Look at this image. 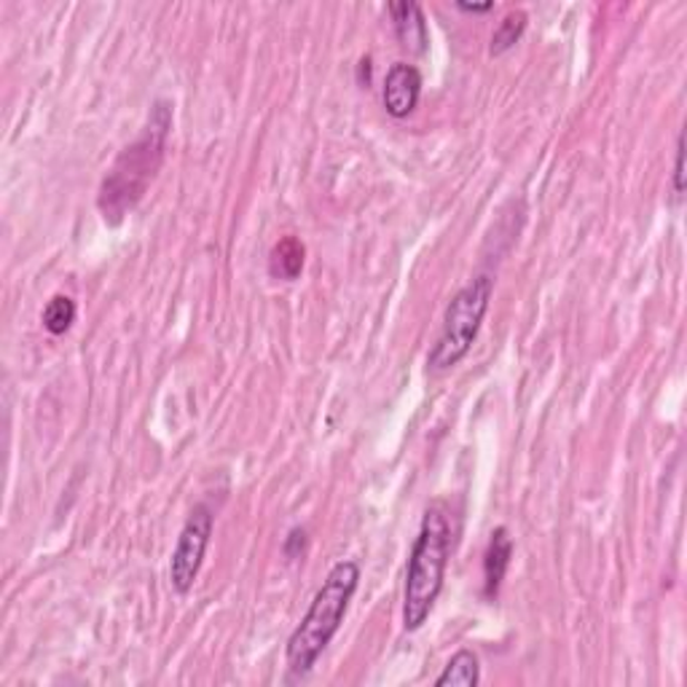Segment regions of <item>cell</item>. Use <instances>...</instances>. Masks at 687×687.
Returning <instances> with one entry per match:
<instances>
[{"mask_svg":"<svg viewBox=\"0 0 687 687\" xmlns=\"http://www.w3.org/2000/svg\"><path fill=\"white\" fill-rule=\"evenodd\" d=\"M169 129H173V105L167 100L154 102V110H150L143 135L137 137L133 146L121 150V156L114 161V167L105 175L100 186L97 207H100L108 226H119L140 205L150 180L156 178L161 161H165Z\"/></svg>","mask_w":687,"mask_h":687,"instance_id":"obj_1","label":"cell"},{"mask_svg":"<svg viewBox=\"0 0 687 687\" xmlns=\"http://www.w3.org/2000/svg\"><path fill=\"white\" fill-rule=\"evenodd\" d=\"M451 556V521L441 502L428 508L419 529L414 548H411L409 569H405L403 588V628L419 631L428 624L438 597H441L443 578H446Z\"/></svg>","mask_w":687,"mask_h":687,"instance_id":"obj_2","label":"cell"},{"mask_svg":"<svg viewBox=\"0 0 687 687\" xmlns=\"http://www.w3.org/2000/svg\"><path fill=\"white\" fill-rule=\"evenodd\" d=\"M360 586V565L357 561H338L331 569L328 578L323 580L320 591L314 593L310 610L304 620L296 626V631L287 639V669L298 677L312 671L317 658L323 656L325 647L336 637L338 628L344 624L346 607L355 597Z\"/></svg>","mask_w":687,"mask_h":687,"instance_id":"obj_3","label":"cell"},{"mask_svg":"<svg viewBox=\"0 0 687 687\" xmlns=\"http://www.w3.org/2000/svg\"><path fill=\"white\" fill-rule=\"evenodd\" d=\"M492 293L494 283L487 274L470 279L462 291H457V296L449 301L446 314H443V325L435 338V346L428 355L430 371L441 374V371L454 369L460 360L468 357L475 338H479L489 304H492Z\"/></svg>","mask_w":687,"mask_h":687,"instance_id":"obj_4","label":"cell"},{"mask_svg":"<svg viewBox=\"0 0 687 687\" xmlns=\"http://www.w3.org/2000/svg\"><path fill=\"white\" fill-rule=\"evenodd\" d=\"M215 516L207 506H196L180 529L178 546L169 561V583L178 593H188L199 578L202 561H205L209 538H213Z\"/></svg>","mask_w":687,"mask_h":687,"instance_id":"obj_5","label":"cell"},{"mask_svg":"<svg viewBox=\"0 0 687 687\" xmlns=\"http://www.w3.org/2000/svg\"><path fill=\"white\" fill-rule=\"evenodd\" d=\"M422 97V73L409 62H395L384 78L382 100L392 119H405L416 110Z\"/></svg>","mask_w":687,"mask_h":687,"instance_id":"obj_6","label":"cell"},{"mask_svg":"<svg viewBox=\"0 0 687 687\" xmlns=\"http://www.w3.org/2000/svg\"><path fill=\"white\" fill-rule=\"evenodd\" d=\"M387 11L403 49L409 51V55H424V51H428L430 36L422 6L414 3V0H403V3H390Z\"/></svg>","mask_w":687,"mask_h":687,"instance_id":"obj_7","label":"cell"},{"mask_svg":"<svg viewBox=\"0 0 687 687\" xmlns=\"http://www.w3.org/2000/svg\"><path fill=\"white\" fill-rule=\"evenodd\" d=\"M510 559H513V538L508 527H497L489 538L487 553H483V597L494 599L506 580Z\"/></svg>","mask_w":687,"mask_h":687,"instance_id":"obj_8","label":"cell"},{"mask_svg":"<svg viewBox=\"0 0 687 687\" xmlns=\"http://www.w3.org/2000/svg\"><path fill=\"white\" fill-rule=\"evenodd\" d=\"M304 258H306V251H304V245H301V239L283 237L277 245L272 247V255H269L272 277L293 283V279H298L301 269H304Z\"/></svg>","mask_w":687,"mask_h":687,"instance_id":"obj_9","label":"cell"},{"mask_svg":"<svg viewBox=\"0 0 687 687\" xmlns=\"http://www.w3.org/2000/svg\"><path fill=\"white\" fill-rule=\"evenodd\" d=\"M481 683V660L473 650L454 652L446 669L435 679V687H475Z\"/></svg>","mask_w":687,"mask_h":687,"instance_id":"obj_10","label":"cell"},{"mask_svg":"<svg viewBox=\"0 0 687 687\" xmlns=\"http://www.w3.org/2000/svg\"><path fill=\"white\" fill-rule=\"evenodd\" d=\"M523 30H527V11H521V9L508 11L506 19L500 22V28L494 30L492 46H489V55H492V57L506 55L508 49H513V46L521 41Z\"/></svg>","mask_w":687,"mask_h":687,"instance_id":"obj_11","label":"cell"},{"mask_svg":"<svg viewBox=\"0 0 687 687\" xmlns=\"http://www.w3.org/2000/svg\"><path fill=\"white\" fill-rule=\"evenodd\" d=\"M43 328L51 333V336H62V333L70 331V325L76 323V301L70 296H51L49 304L43 310Z\"/></svg>","mask_w":687,"mask_h":687,"instance_id":"obj_12","label":"cell"},{"mask_svg":"<svg viewBox=\"0 0 687 687\" xmlns=\"http://www.w3.org/2000/svg\"><path fill=\"white\" fill-rule=\"evenodd\" d=\"M674 194H685V137H677V161H674Z\"/></svg>","mask_w":687,"mask_h":687,"instance_id":"obj_13","label":"cell"},{"mask_svg":"<svg viewBox=\"0 0 687 687\" xmlns=\"http://www.w3.org/2000/svg\"><path fill=\"white\" fill-rule=\"evenodd\" d=\"M457 9L464 11V14H489L494 9V3H457Z\"/></svg>","mask_w":687,"mask_h":687,"instance_id":"obj_14","label":"cell"}]
</instances>
